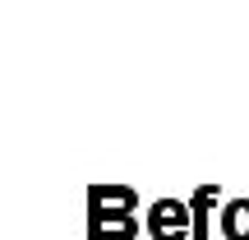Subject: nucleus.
Instances as JSON below:
<instances>
[{
	"mask_svg": "<svg viewBox=\"0 0 249 240\" xmlns=\"http://www.w3.org/2000/svg\"><path fill=\"white\" fill-rule=\"evenodd\" d=\"M226 236H235V240H249V203H231L226 208Z\"/></svg>",
	"mask_w": 249,
	"mask_h": 240,
	"instance_id": "1",
	"label": "nucleus"
}]
</instances>
